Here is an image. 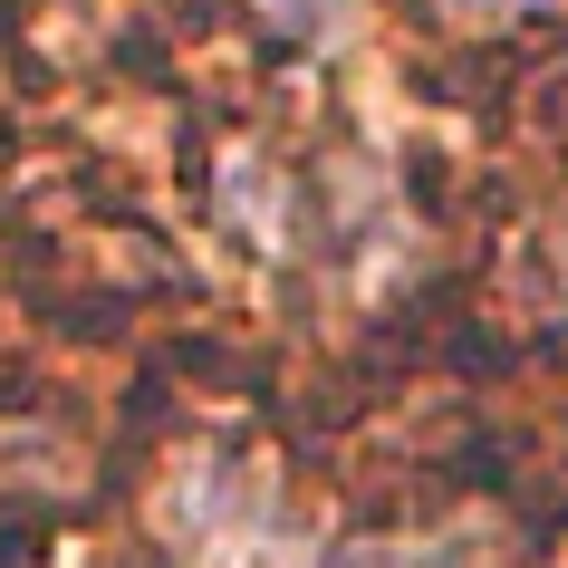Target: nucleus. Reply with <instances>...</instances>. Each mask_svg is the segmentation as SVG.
I'll use <instances>...</instances> for the list:
<instances>
[{
	"mask_svg": "<svg viewBox=\"0 0 568 568\" xmlns=\"http://www.w3.org/2000/svg\"><path fill=\"white\" fill-rule=\"evenodd\" d=\"M261 20L280 39H308V49H318V39H347V30H357V0H261Z\"/></svg>",
	"mask_w": 568,
	"mask_h": 568,
	"instance_id": "1",
	"label": "nucleus"
},
{
	"mask_svg": "<svg viewBox=\"0 0 568 568\" xmlns=\"http://www.w3.org/2000/svg\"><path fill=\"white\" fill-rule=\"evenodd\" d=\"M222 203H232V212H251V232H261V241H290V193H280V183L261 193L251 154H232V174H222Z\"/></svg>",
	"mask_w": 568,
	"mask_h": 568,
	"instance_id": "2",
	"label": "nucleus"
},
{
	"mask_svg": "<svg viewBox=\"0 0 568 568\" xmlns=\"http://www.w3.org/2000/svg\"><path fill=\"white\" fill-rule=\"evenodd\" d=\"M453 20H463V30H481V20H520V10H539V0H444Z\"/></svg>",
	"mask_w": 568,
	"mask_h": 568,
	"instance_id": "3",
	"label": "nucleus"
}]
</instances>
